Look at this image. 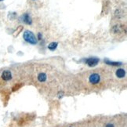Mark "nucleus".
I'll return each instance as SVG.
<instances>
[{"mask_svg":"<svg viewBox=\"0 0 127 127\" xmlns=\"http://www.w3.org/2000/svg\"><path fill=\"white\" fill-rule=\"evenodd\" d=\"M38 79L39 82H45L46 80V75L44 74V73H40L38 76Z\"/></svg>","mask_w":127,"mask_h":127,"instance_id":"423d86ee","label":"nucleus"},{"mask_svg":"<svg viewBox=\"0 0 127 127\" xmlns=\"http://www.w3.org/2000/svg\"><path fill=\"white\" fill-rule=\"evenodd\" d=\"M0 1H2V0H0Z\"/></svg>","mask_w":127,"mask_h":127,"instance_id":"f8f14e48","label":"nucleus"},{"mask_svg":"<svg viewBox=\"0 0 127 127\" xmlns=\"http://www.w3.org/2000/svg\"><path fill=\"white\" fill-rule=\"evenodd\" d=\"M24 38L26 42L31 43V44H36L37 39L35 35L30 31H26L24 33Z\"/></svg>","mask_w":127,"mask_h":127,"instance_id":"f257e3e1","label":"nucleus"},{"mask_svg":"<svg viewBox=\"0 0 127 127\" xmlns=\"http://www.w3.org/2000/svg\"><path fill=\"white\" fill-rule=\"evenodd\" d=\"M99 62V59L96 57H90L88 58V59L86 60V63L90 67H94L96 66Z\"/></svg>","mask_w":127,"mask_h":127,"instance_id":"f03ea898","label":"nucleus"},{"mask_svg":"<svg viewBox=\"0 0 127 127\" xmlns=\"http://www.w3.org/2000/svg\"><path fill=\"white\" fill-rule=\"evenodd\" d=\"M57 46V42H51L50 45L48 46V48L50 49V50H54Z\"/></svg>","mask_w":127,"mask_h":127,"instance_id":"1a4fd4ad","label":"nucleus"},{"mask_svg":"<svg viewBox=\"0 0 127 127\" xmlns=\"http://www.w3.org/2000/svg\"><path fill=\"white\" fill-rule=\"evenodd\" d=\"M21 19V21H23L24 23H25L27 24H32V19L28 13H25V14H24V15H22Z\"/></svg>","mask_w":127,"mask_h":127,"instance_id":"20e7f679","label":"nucleus"},{"mask_svg":"<svg viewBox=\"0 0 127 127\" xmlns=\"http://www.w3.org/2000/svg\"><path fill=\"white\" fill-rule=\"evenodd\" d=\"M116 75L119 78H123L125 76V71L123 69H119L116 71Z\"/></svg>","mask_w":127,"mask_h":127,"instance_id":"0eeeda50","label":"nucleus"},{"mask_svg":"<svg viewBox=\"0 0 127 127\" xmlns=\"http://www.w3.org/2000/svg\"><path fill=\"white\" fill-rule=\"evenodd\" d=\"M2 79L5 80V81H9V80H10V79H12V74H11V72H10V71H5L2 73Z\"/></svg>","mask_w":127,"mask_h":127,"instance_id":"39448f33","label":"nucleus"},{"mask_svg":"<svg viewBox=\"0 0 127 127\" xmlns=\"http://www.w3.org/2000/svg\"><path fill=\"white\" fill-rule=\"evenodd\" d=\"M105 62L107 64H109V65H113V66H119L121 65L122 64L119 63V62H112V61H110L108 60H105Z\"/></svg>","mask_w":127,"mask_h":127,"instance_id":"6e6552de","label":"nucleus"},{"mask_svg":"<svg viewBox=\"0 0 127 127\" xmlns=\"http://www.w3.org/2000/svg\"><path fill=\"white\" fill-rule=\"evenodd\" d=\"M100 77L98 74H93L89 78L90 82H91L92 84L98 83V82H100Z\"/></svg>","mask_w":127,"mask_h":127,"instance_id":"7ed1b4c3","label":"nucleus"},{"mask_svg":"<svg viewBox=\"0 0 127 127\" xmlns=\"http://www.w3.org/2000/svg\"><path fill=\"white\" fill-rule=\"evenodd\" d=\"M38 38H39L38 39H41V34H38Z\"/></svg>","mask_w":127,"mask_h":127,"instance_id":"9b49d317","label":"nucleus"},{"mask_svg":"<svg viewBox=\"0 0 127 127\" xmlns=\"http://www.w3.org/2000/svg\"><path fill=\"white\" fill-rule=\"evenodd\" d=\"M106 127H114V126L113 125H111V124H108V125H107Z\"/></svg>","mask_w":127,"mask_h":127,"instance_id":"9d476101","label":"nucleus"}]
</instances>
